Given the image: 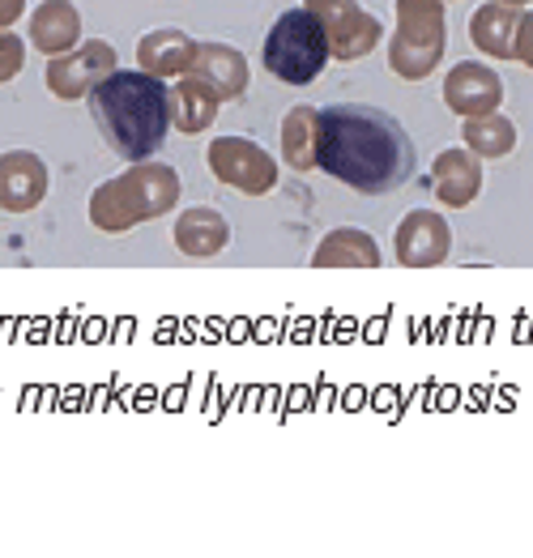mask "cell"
<instances>
[{"instance_id":"cell-1","label":"cell","mask_w":533,"mask_h":558,"mask_svg":"<svg viewBox=\"0 0 533 558\" xmlns=\"http://www.w3.org/2000/svg\"><path fill=\"white\" fill-rule=\"evenodd\" d=\"M316 167L338 184L363 196H385L410 184L419 171V154L410 133L372 102H334L320 111Z\"/></svg>"},{"instance_id":"cell-19","label":"cell","mask_w":533,"mask_h":558,"mask_svg":"<svg viewBox=\"0 0 533 558\" xmlns=\"http://www.w3.org/2000/svg\"><path fill=\"white\" fill-rule=\"evenodd\" d=\"M218 107H222V102L205 90L193 73H184V77L171 86V129L184 133V137H196V133L214 129Z\"/></svg>"},{"instance_id":"cell-3","label":"cell","mask_w":533,"mask_h":558,"mask_svg":"<svg viewBox=\"0 0 533 558\" xmlns=\"http://www.w3.org/2000/svg\"><path fill=\"white\" fill-rule=\"evenodd\" d=\"M180 201V175L167 162H129L124 175L90 192V227L102 234H124L137 222H154L171 214Z\"/></svg>"},{"instance_id":"cell-10","label":"cell","mask_w":533,"mask_h":558,"mask_svg":"<svg viewBox=\"0 0 533 558\" xmlns=\"http://www.w3.org/2000/svg\"><path fill=\"white\" fill-rule=\"evenodd\" d=\"M48 162L35 149H4L0 154V209L31 214L48 196Z\"/></svg>"},{"instance_id":"cell-7","label":"cell","mask_w":533,"mask_h":558,"mask_svg":"<svg viewBox=\"0 0 533 558\" xmlns=\"http://www.w3.org/2000/svg\"><path fill=\"white\" fill-rule=\"evenodd\" d=\"M307 9L316 13V22L325 26V39H329V56L341 64H354L363 56H372L380 39H385V26L376 13H367L359 0H307Z\"/></svg>"},{"instance_id":"cell-12","label":"cell","mask_w":533,"mask_h":558,"mask_svg":"<svg viewBox=\"0 0 533 558\" xmlns=\"http://www.w3.org/2000/svg\"><path fill=\"white\" fill-rule=\"evenodd\" d=\"M189 73L218 102L243 98V90H247V60H243L240 47L231 44H196V60Z\"/></svg>"},{"instance_id":"cell-4","label":"cell","mask_w":533,"mask_h":558,"mask_svg":"<svg viewBox=\"0 0 533 558\" xmlns=\"http://www.w3.org/2000/svg\"><path fill=\"white\" fill-rule=\"evenodd\" d=\"M261 60L265 69L287 82V86H312L325 64L334 60L329 56V39H325V26L316 22V13L303 4V9H287L269 35H265V47H261Z\"/></svg>"},{"instance_id":"cell-2","label":"cell","mask_w":533,"mask_h":558,"mask_svg":"<svg viewBox=\"0 0 533 558\" xmlns=\"http://www.w3.org/2000/svg\"><path fill=\"white\" fill-rule=\"evenodd\" d=\"M90 98L102 141L124 162H146L171 133V86L146 69H116L98 82Z\"/></svg>"},{"instance_id":"cell-8","label":"cell","mask_w":533,"mask_h":558,"mask_svg":"<svg viewBox=\"0 0 533 558\" xmlns=\"http://www.w3.org/2000/svg\"><path fill=\"white\" fill-rule=\"evenodd\" d=\"M116 47L90 39V44H77L73 51H60L48 60V90L60 102H73V98H86L95 90L107 73H116Z\"/></svg>"},{"instance_id":"cell-9","label":"cell","mask_w":533,"mask_h":558,"mask_svg":"<svg viewBox=\"0 0 533 558\" xmlns=\"http://www.w3.org/2000/svg\"><path fill=\"white\" fill-rule=\"evenodd\" d=\"M392 252H397V265H405V269L444 265L448 252H452V227L444 222V214H436V209H414V214H405L397 222Z\"/></svg>"},{"instance_id":"cell-22","label":"cell","mask_w":533,"mask_h":558,"mask_svg":"<svg viewBox=\"0 0 533 558\" xmlns=\"http://www.w3.org/2000/svg\"><path fill=\"white\" fill-rule=\"evenodd\" d=\"M26 69V39L13 31H0V86H9Z\"/></svg>"},{"instance_id":"cell-14","label":"cell","mask_w":533,"mask_h":558,"mask_svg":"<svg viewBox=\"0 0 533 558\" xmlns=\"http://www.w3.org/2000/svg\"><path fill=\"white\" fill-rule=\"evenodd\" d=\"M196 60V39L180 26H158L142 35L137 44V69H146L154 77L171 82V77H184Z\"/></svg>"},{"instance_id":"cell-24","label":"cell","mask_w":533,"mask_h":558,"mask_svg":"<svg viewBox=\"0 0 533 558\" xmlns=\"http://www.w3.org/2000/svg\"><path fill=\"white\" fill-rule=\"evenodd\" d=\"M26 13V0H0V31H9Z\"/></svg>"},{"instance_id":"cell-21","label":"cell","mask_w":533,"mask_h":558,"mask_svg":"<svg viewBox=\"0 0 533 558\" xmlns=\"http://www.w3.org/2000/svg\"><path fill=\"white\" fill-rule=\"evenodd\" d=\"M461 137L474 158H508L517 149V124L499 111H486V116H470L461 124Z\"/></svg>"},{"instance_id":"cell-11","label":"cell","mask_w":533,"mask_h":558,"mask_svg":"<svg viewBox=\"0 0 533 558\" xmlns=\"http://www.w3.org/2000/svg\"><path fill=\"white\" fill-rule=\"evenodd\" d=\"M499 102H504V82H499V73L490 64L465 60V64L448 69V77H444V107L457 111L461 120L499 111Z\"/></svg>"},{"instance_id":"cell-15","label":"cell","mask_w":533,"mask_h":558,"mask_svg":"<svg viewBox=\"0 0 533 558\" xmlns=\"http://www.w3.org/2000/svg\"><path fill=\"white\" fill-rule=\"evenodd\" d=\"M31 44L39 56H60L82 44V13L73 0H39L31 13Z\"/></svg>"},{"instance_id":"cell-13","label":"cell","mask_w":533,"mask_h":558,"mask_svg":"<svg viewBox=\"0 0 533 558\" xmlns=\"http://www.w3.org/2000/svg\"><path fill=\"white\" fill-rule=\"evenodd\" d=\"M432 184L448 209L474 205L483 192V158H474L470 149H439L432 162Z\"/></svg>"},{"instance_id":"cell-23","label":"cell","mask_w":533,"mask_h":558,"mask_svg":"<svg viewBox=\"0 0 533 558\" xmlns=\"http://www.w3.org/2000/svg\"><path fill=\"white\" fill-rule=\"evenodd\" d=\"M512 60H521L525 69H533V9L521 13L517 22V44H512Z\"/></svg>"},{"instance_id":"cell-6","label":"cell","mask_w":533,"mask_h":558,"mask_svg":"<svg viewBox=\"0 0 533 558\" xmlns=\"http://www.w3.org/2000/svg\"><path fill=\"white\" fill-rule=\"evenodd\" d=\"M205 162H209V175L218 184L235 187L243 196H265L278 184L274 154L247 137H214L205 149Z\"/></svg>"},{"instance_id":"cell-16","label":"cell","mask_w":533,"mask_h":558,"mask_svg":"<svg viewBox=\"0 0 533 558\" xmlns=\"http://www.w3.org/2000/svg\"><path fill=\"white\" fill-rule=\"evenodd\" d=\"M175 247L184 252V256H193V260H209V256H218L227 243H231V222L218 214V209H209V205H193V209H184L180 218H175Z\"/></svg>"},{"instance_id":"cell-25","label":"cell","mask_w":533,"mask_h":558,"mask_svg":"<svg viewBox=\"0 0 533 558\" xmlns=\"http://www.w3.org/2000/svg\"><path fill=\"white\" fill-rule=\"evenodd\" d=\"M504 4H512V9H525V4H533V0H504Z\"/></svg>"},{"instance_id":"cell-5","label":"cell","mask_w":533,"mask_h":558,"mask_svg":"<svg viewBox=\"0 0 533 558\" xmlns=\"http://www.w3.org/2000/svg\"><path fill=\"white\" fill-rule=\"evenodd\" d=\"M448 22L444 0H397V35L388 44V64L405 82H427L444 60Z\"/></svg>"},{"instance_id":"cell-20","label":"cell","mask_w":533,"mask_h":558,"mask_svg":"<svg viewBox=\"0 0 533 558\" xmlns=\"http://www.w3.org/2000/svg\"><path fill=\"white\" fill-rule=\"evenodd\" d=\"M316 145H320V111L291 107L282 120V162L299 175L316 171Z\"/></svg>"},{"instance_id":"cell-18","label":"cell","mask_w":533,"mask_h":558,"mask_svg":"<svg viewBox=\"0 0 533 558\" xmlns=\"http://www.w3.org/2000/svg\"><path fill=\"white\" fill-rule=\"evenodd\" d=\"M517 22H521V9L504 4V0H490L483 4L474 17H470V44L495 56V60H512V44H517Z\"/></svg>"},{"instance_id":"cell-17","label":"cell","mask_w":533,"mask_h":558,"mask_svg":"<svg viewBox=\"0 0 533 558\" xmlns=\"http://www.w3.org/2000/svg\"><path fill=\"white\" fill-rule=\"evenodd\" d=\"M312 265L316 269H341V265L346 269H376L380 265V243L359 227H338L316 243Z\"/></svg>"}]
</instances>
